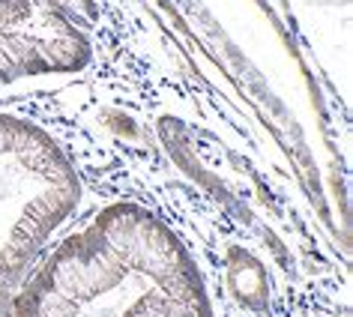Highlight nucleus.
Instances as JSON below:
<instances>
[{"instance_id":"nucleus-2","label":"nucleus","mask_w":353,"mask_h":317,"mask_svg":"<svg viewBox=\"0 0 353 317\" xmlns=\"http://www.w3.org/2000/svg\"><path fill=\"white\" fill-rule=\"evenodd\" d=\"M75 177L42 132L0 117V317H15L30 254L75 207Z\"/></svg>"},{"instance_id":"nucleus-3","label":"nucleus","mask_w":353,"mask_h":317,"mask_svg":"<svg viewBox=\"0 0 353 317\" xmlns=\"http://www.w3.org/2000/svg\"><path fill=\"white\" fill-rule=\"evenodd\" d=\"M28 0H0V78L28 72Z\"/></svg>"},{"instance_id":"nucleus-1","label":"nucleus","mask_w":353,"mask_h":317,"mask_svg":"<svg viewBox=\"0 0 353 317\" xmlns=\"http://www.w3.org/2000/svg\"><path fill=\"white\" fill-rule=\"evenodd\" d=\"M15 317H219L195 258L147 207L114 204L46 258Z\"/></svg>"}]
</instances>
